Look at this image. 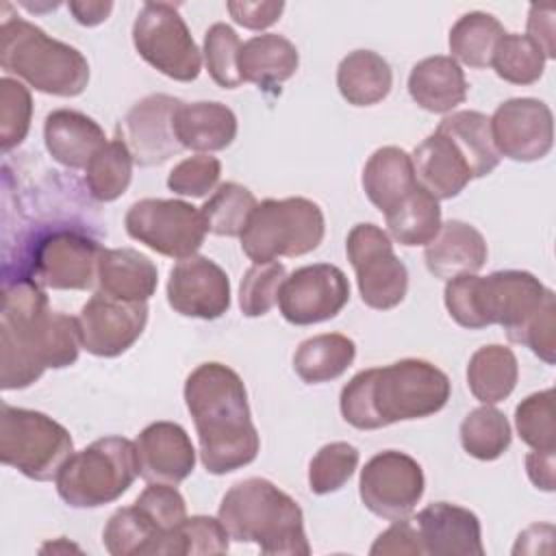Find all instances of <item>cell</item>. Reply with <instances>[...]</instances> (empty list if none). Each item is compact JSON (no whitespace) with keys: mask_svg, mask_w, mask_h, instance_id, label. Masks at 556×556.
I'll return each mask as SVG.
<instances>
[{"mask_svg":"<svg viewBox=\"0 0 556 556\" xmlns=\"http://www.w3.org/2000/svg\"><path fill=\"white\" fill-rule=\"evenodd\" d=\"M83 348L78 317L52 311L41 285L28 276L4 278L0 311V387L26 389L46 369L78 361Z\"/></svg>","mask_w":556,"mask_h":556,"instance_id":"6da1fadb","label":"cell"},{"mask_svg":"<svg viewBox=\"0 0 556 556\" xmlns=\"http://www.w3.org/2000/svg\"><path fill=\"white\" fill-rule=\"evenodd\" d=\"M185 404L193 417L200 460L213 476L250 465L261 450L241 376L224 363H202L185 380Z\"/></svg>","mask_w":556,"mask_h":556,"instance_id":"7a4b0ae2","label":"cell"},{"mask_svg":"<svg viewBox=\"0 0 556 556\" xmlns=\"http://www.w3.org/2000/svg\"><path fill=\"white\" fill-rule=\"evenodd\" d=\"M450 393V378L437 365L424 358H402L358 371L341 389L339 408L356 430H378L439 413Z\"/></svg>","mask_w":556,"mask_h":556,"instance_id":"3957f363","label":"cell"},{"mask_svg":"<svg viewBox=\"0 0 556 556\" xmlns=\"http://www.w3.org/2000/svg\"><path fill=\"white\" fill-rule=\"evenodd\" d=\"M552 293L534 274L504 269L489 276L465 274L447 280L443 302L458 326L478 330L497 324L513 343H521L526 328Z\"/></svg>","mask_w":556,"mask_h":556,"instance_id":"277c9868","label":"cell"},{"mask_svg":"<svg viewBox=\"0 0 556 556\" xmlns=\"http://www.w3.org/2000/svg\"><path fill=\"white\" fill-rule=\"evenodd\" d=\"M217 517L232 541L256 543L263 554H311L302 508L267 478L235 482L222 497Z\"/></svg>","mask_w":556,"mask_h":556,"instance_id":"5b68a950","label":"cell"},{"mask_svg":"<svg viewBox=\"0 0 556 556\" xmlns=\"http://www.w3.org/2000/svg\"><path fill=\"white\" fill-rule=\"evenodd\" d=\"M0 65L41 93L74 98L87 89L89 63L80 50L46 35L20 15L0 26Z\"/></svg>","mask_w":556,"mask_h":556,"instance_id":"8992f818","label":"cell"},{"mask_svg":"<svg viewBox=\"0 0 556 556\" xmlns=\"http://www.w3.org/2000/svg\"><path fill=\"white\" fill-rule=\"evenodd\" d=\"M139 476L135 441L104 437L74 452L56 473V493L72 508H98L119 500Z\"/></svg>","mask_w":556,"mask_h":556,"instance_id":"52a82bcc","label":"cell"},{"mask_svg":"<svg viewBox=\"0 0 556 556\" xmlns=\"http://www.w3.org/2000/svg\"><path fill=\"white\" fill-rule=\"evenodd\" d=\"M324 232L326 219L317 202L308 198H269L256 204L239 239L250 261L269 263L317 250Z\"/></svg>","mask_w":556,"mask_h":556,"instance_id":"ba28073f","label":"cell"},{"mask_svg":"<svg viewBox=\"0 0 556 556\" xmlns=\"http://www.w3.org/2000/svg\"><path fill=\"white\" fill-rule=\"evenodd\" d=\"M74 454V441L65 426L46 413L2 404L0 413V460L30 480L56 478Z\"/></svg>","mask_w":556,"mask_h":556,"instance_id":"9c48e42d","label":"cell"},{"mask_svg":"<svg viewBox=\"0 0 556 556\" xmlns=\"http://www.w3.org/2000/svg\"><path fill=\"white\" fill-rule=\"evenodd\" d=\"M137 54L163 76L191 83L200 76L202 54L172 2H146L132 24Z\"/></svg>","mask_w":556,"mask_h":556,"instance_id":"30bf717a","label":"cell"},{"mask_svg":"<svg viewBox=\"0 0 556 556\" xmlns=\"http://www.w3.org/2000/svg\"><path fill=\"white\" fill-rule=\"evenodd\" d=\"M124 226L130 239L178 261L193 256L208 232L198 206L163 198L135 202L124 217Z\"/></svg>","mask_w":556,"mask_h":556,"instance_id":"8fae6325","label":"cell"},{"mask_svg":"<svg viewBox=\"0 0 556 556\" xmlns=\"http://www.w3.org/2000/svg\"><path fill=\"white\" fill-rule=\"evenodd\" d=\"M363 304L376 311L395 308L408 291V269L395 256L391 237L376 224H356L345 239Z\"/></svg>","mask_w":556,"mask_h":556,"instance_id":"7c38bea8","label":"cell"},{"mask_svg":"<svg viewBox=\"0 0 556 556\" xmlns=\"http://www.w3.org/2000/svg\"><path fill=\"white\" fill-rule=\"evenodd\" d=\"M100 243L76 228H52L30 248L26 276L43 289L85 291L98 280Z\"/></svg>","mask_w":556,"mask_h":556,"instance_id":"4fadbf2b","label":"cell"},{"mask_svg":"<svg viewBox=\"0 0 556 556\" xmlns=\"http://www.w3.org/2000/svg\"><path fill=\"white\" fill-rule=\"evenodd\" d=\"M421 465L397 450L371 456L361 469L358 495L369 513L395 521L408 517L424 495Z\"/></svg>","mask_w":556,"mask_h":556,"instance_id":"5bb4252c","label":"cell"},{"mask_svg":"<svg viewBox=\"0 0 556 556\" xmlns=\"http://www.w3.org/2000/svg\"><path fill=\"white\" fill-rule=\"evenodd\" d=\"M350 300L345 274L330 263H313L289 274L278 293V308L293 326H313L337 317Z\"/></svg>","mask_w":556,"mask_h":556,"instance_id":"9a60e30c","label":"cell"},{"mask_svg":"<svg viewBox=\"0 0 556 556\" xmlns=\"http://www.w3.org/2000/svg\"><path fill=\"white\" fill-rule=\"evenodd\" d=\"M491 139L500 156L532 163L549 154L554 146L552 109L536 98H510L489 117Z\"/></svg>","mask_w":556,"mask_h":556,"instance_id":"2e32d148","label":"cell"},{"mask_svg":"<svg viewBox=\"0 0 556 556\" xmlns=\"http://www.w3.org/2000/svg\"><path fill=\"white\" fill-rule=\"evenodd\" d=\"M83 348L100 358L124 354L143 334L148 324L146 302H126L102 291L93 293L78 315Z\"/></svg>","mask_w":556,"mask_h":556,"instance_id":"e0dca14e","label":"cell"},{"mask_svg":"<svg viewBox=\"0 0 556 556\" xmlns=\"http://www.w3.org/2000/svg\"><path fill=\"white\" fill-rule=\"evenodd\" d=\"M182 100L167 93H150L135 102L117 124V137L141 167L161 165L182 148L174 137V111Z\"/></svg>","mask_w":556,"mask_h":556,"instance_id":"ac0fdd59","label":"cell"},{"mask_svg":"<svg viewBox=\"0 0 556 556\" xmlns=\"http://www.w3.org/2000/svg\"><path fill=\"white\" fill-rule=\"evenodd\" d=\"M167 302L182 317L217 319L230 308V280L215 261L193 254L172 267Z\"/></svg>","mask_w":556,"mask_h":556,"instance_id":"d6986e66","label":"cell"},{"mask_svg":"<svg viewBox=\"0 0 556 556\" xmlns=\"http://www.w3.org/2000/svg\"><path fill=\"white\" fill-rule=\"evenodd\" d=\"M139 476L146 482L180 484L195 467V447L180 424L154 421L135 439Z\"/></svg>","mask_w":556,"mask_h":556,"instance_id":"ffe728a7","label":"cell"},{"mask_svg":"<svg viewBox=\"0 0 556 556\" xmlns=\"http://www.w3.org/2000/svg\"><path fill=\"white\" fill-rule=\"evenodd\" d=\"M417 530L424 554L430 556H482V528L476 513L450 502L428 504L417 513Z\"/></svg>","mask_w":556,"mask_h":556,"instance_id":"44dd1931","label":"cell"},{"mask_svg":"<svg viewBox=\"0 0 556 556\" xmlns=\"http://www.w3.org/2000/svg\"><path fill=\"white\" fill-rule=\"evenodd\" d=\"M410 159L417 182L437 200L456 198L473 180L465 156L439 128L413 150Z\"/></svg>","mask_w":556,"mask_h":556,"instance_id":"7402d4cb","label":"cell"},{"mask_svg":"<svg viewBox=\"0 0 556 556\" xmlns=\"http://www.w3.org/2000/svg\"><path fill=\"white\" fill-rule=\"evenodd\" d=\"M486 256L489 248L482 232L460 219L441 224L439 235L424 250L428 271L441 280L480 271L486 263Z\"/></svg>","mask_w":556,"mask_h":556,"instance_id":"603a6c76","label":"cell"},{"mask_svg":"<svg viewBox=\"0 0 556 556\" xmlns=\"http://www.w3.org/2000/svg\"><path fill=\"white\" fill-rule=\"evenodd\" d=\"M174 137L198 154L226 150L237 137V115L222 102H180L174 111Z\"/></svg>","mask_w":556,"mask_h":556,"instance_id":"cb8c5ba5","label":"cell"},{"mask_svg":"<svg viewBox=\"0 0 556 556\" xmlns=\"http://www.w3.org/2000/svg\"><path fill=\"white\" fill-rule=\"evenodd\" d=\"M43 141L50 156L67 169H85L93 154L106 143L96 119L80 111L56 109L46 115Z\"/></svg>","mask_w":556,"mask_h":556,"instance_id":"d4e9b609","label":"cell"},{"mask_svg":"<svg viewBox=\"0 0 556 556\" xmlns=\"http://www.w3.org/2000/svg\"><path fill=\"white\" fill-rule=\"evenodd\" d=\"M98 289L126 302H148L159 285L156 265L132 248H102L98 258Z\"/></svg>","mask_w":556,"mask_h":556,"instance_id":"484cf974","label":"cell"},{"mask_svg":"<svg viewBox=\"0 0 556 556\" xmlns=\"http://www.w3.org/2000/svg\"><path fill=\"white\" fill-rule=\"evenodd\" d=\"M467 78L452 56L434 54L413 65L408 74V93L430 113H450L467 98Z\"/></svg>","mask_w":556,"mask_h":556,"instance_id":"4316f807","label":"cell"},{"mask_svg":"<svg viewBox=\"0 0 556 556\" xmlns=\"http://www.w3.org/2000/svg\"><path fill=\"white\" fill-rule=\"evenodd\" d=\"M300 65L298 48L282 35L263 33L241 43L239 74L243 83H252L263 91H278Z\"/></svg>","mask_w":556,"mask_h":556,"instance_id":"83f0119b","label":"cell"},{"mask_svg":"<svg viewBox=\"0 0 556 556\" xmlns=\"http://www.w3.org/2000/svg\"><path fill=\"white\" fill-rule=\"evenodd\" d=\"M361 182L369 202L382 213H389L417 185L410 154L397 146L378 148L367 159Z\"/></svg>","mask_w":556,"mask_h":556,"instance_id":"f1b7e54d","label":"cell"},{"mask_svg":"<svg viewBox=\"0 0 556 556\" xmlns=\"http://www.w3.org/2000/svg\"><path fill=\"white\" fill-rule=\"evenodd\" d=\"M337 87L352 106L382 102L393 87V72L384 56L374 50H352L337 67Z\"/></svg>","mask_w":556,"mask_h":556,"instance_id":"f546056e","label":"cell"},{"mask_svg":"<svg viewBox=\"0 0 556 556\" xmlns=\"http://www.w3.org/2000/svg\"><path fill=\"white\" fill-rule=\"evenodd\" d=\"M519 378L517 356L510 348L491 343L478 348L467 363V384L471 395L482 404L506 400Z\"/></svg>","mask_w":556,"mask_h":556,"instance_id":"4dcf8cb0","label":"cell"},{"mask_svg":"<svg viewBox=\"0 0 556 556\" xmlns=\"http://www.w3.org/2000/svg\"><path fill=\"white\" fill-rule=\"evenodd\" d=\"M356 345L339 332H324L302 341L293 354V369L306 384L330 382L354 363Z\"/></svg>","mask_w":556,"mask_h":556,"instance_id":"1f68e13d","label":"cell"},{"mask_svg":"<svg viewBox=\"0 0 556 556\" xmlns=\"http://www.w3.org/2000/svg\"><path fill=\"white\" fill-rule=\"evenodd\" d=\"M465 156L471 178H484L500 165V154L491 139L489 117L480 111H456L445 115L439 126Z\"/></svg>","mask_w":556,"mask_h":556,"instance_id":"d6a6232c","label":"cell"},{"mask_svg":"<svg viewBox=\"0 0 556 556\" xmlns=\"http://www.w3.org/2000/svg\"><path fill=\"white\" fill-rule=\"evenodd\" d=\"M391 237L402 245H428L441 230L439 200L426 191L419 182L413 191L384 213Z\"/></svg>","mask_w":556,"mask_h":556,"instance_id":"836d02e7","label":"cell"},{"mask_svg":"<svg viewBox=\"0 0 556 556\" xmlns=\"http://www.w3.org/2000/svg\"><path fill=\"white\" fill-rule=\"evenodd\" d=\"M165 541L167 536L135 504L117 508L102 530V543L111 556L165 554Z\"/></svg>","mask_w":556,"mask_h":556,"instance_id":"e575fe53","label":"cell"},{"mask_svg":"<svg viewBox=\"0 0 556 556\" xmlns=\"http://www.w3.org/2000/svg\"><path fill=\"white\" fill-rule=\"evenodd\" d=\"M506 35L497 17L484 11H471L460 15L450 30V52L452 59L473 70H484L491 65L493 50L497 41Z\"/></svg>","mask_w":556,"mask_h":556,"instance_id":"d590c367","label":"cell"},{"mask_svg":"<svg viewBox=\"0 0 556 556\" xmlns=\"http://www.w3.org/2000/svg\"><path fill=\"white\" fill-rule=\"evenodd\" d=\"M132 163V154L119 137L106 141L85 167L89 195L98 202L117 200L130 185Z\"/></svg>","mask_w":556,"mask_h":556,"instance_id":"8d00e7d4","label":"cell"},{"mask_svg":"<svg viewBox=\"0 0 556 556\" xmlns=\"http://www.w3.org/2000/svg\"><path fill=\"white\" fill-rule=\"evenodd\" d=\"M460 445L463 450L478 460L500 458L513 441L510 424L502 410L493 404H482L473 408L460 421Z\"/></svg>","mask_w":556,"mask_h":556,"instance_id":"74e56055","label":"cell"},{"mask_svg":"<svg viewBox=\"0 0 556 556\" xmlns=\"http://www.w3.org/2000/svg\"><path fill=\"white\" fill-rule=\"evenodd\" d=\"M254 193L239 182H222L200 206L206 230L217 237H239L256 208Z\"/></svg>","mask_w":556,"mask_h":556,"instance_id":"f35d334b","label":"cell"},{"mask_svg":"<svg viewBox=\"0 0 556 556\" xmlns=\"http://www.w3.org/2000/svg\"><path fill=\"white\" fill-rule=\"evenodd\" d=\"M545 54L526 35L506 33L491 56V67L495 74L513 85H532L543 76Z\"/></svg>","mask_w":556,"mask_h":556,"instance_id":"ab89813d","label":"cell"},{"mask_svg":"<svg viewBox=\"0 0 556 556\" xmlns=\"http://www.w3.org/2000/svg\"><path fill=\"white\" fill-rule=\"evenodd\" d=\"M515 428L519 439L536 452H556L554 391L545 389L528 395L515 408Z\"/></svg>","mask_w":556,"mask_h":556,"instance_id":"60d3db41","label":"cell"},{"mask_svg":"<svg viewBox=\"0 0 556 556\" xmlns=\"http://www.w3.org/2000/svg\"><path fill=\"white\" fill-rule=\"evenodd\" d=\"M358 467V450L348 441H332L317 450L308 465V489L315 495L339 491Z\"/></svg>","mask_w":556,"mask_h":556,"instance_id":"b9f144b4","label":"cell"},{"mask_svg":"<svg viewBox=\"0 0 556 556\" xmlns=\"http://www.w3.org/2000/svg\"><path fill=\"white\" fill-rule=\"evenodd\" d=\"M132 504L167 536L165 554L174 556V534L187 519L185 497L178 493L176 484L150 482Z\"/></svg>","mask_w":556,"mask_h":556,"instance_id":"7bdbcfd3","label":"cell"},{"mask_svg":"<svg viewBox=\"0 0 556 556\" xmlns=\"http://www.w3.org/2000/svg\"><path fill=\"white\" fill-rule=\"evenodd\" d=\"M204 63L211 78L224 89H237L243 80L239 74L241 39L232 26L217 22L204 33Z\"/></svg>","mask_w":556,"mask_h":556,"instance_id":"ee69618b","label":"cell"},{"mask_svg":"<svg viewBox=\"0 0 556 556\" xmlns=\"http://www.w3.org/2000/svg\"><path fill=\"white\" fill-rule=\"evenodd\" d=\"M287 278V269L278 261L254 263L241 278L239 308L245 317H263L274 304H278L280 287Z\"/></svg>","mask_w":556,"mask_h":556,"instance_id":"f6af8a7d","label":"cell"},{"mask_svg":"<svg viewBox=\"0 0 556 556\" xmlns=\"http://www.w3.org/2000/svg\"><path fill=\"white\" fill-rule=\"evenodd\" d=\"M33 117V98L26 85L4 76L0 80V146L4 152L20 146Z\"/></svg>","mask_w":556,"mask_h":556,"instance_id":"bcb514c9","label":"cell"},{"mask_svg":"<svg viewBox=\"0 0 556 556\" xmlns=\"http://www.w3.org/2000/svg\"><path fill=\"white\" fill-rule=\"evenodd\" d=\"M230 547V534L219 517L193 515L187 517L174 534V556H211L226 554Z\"/></svg>","mask_w":556,"mask_h":556,"instance_id":"7dc6e473","label":"cell"},{"mask_svg":"<svg viewBox=\"0 0 556 556\" xmlns=\"http://www.w3.org/2000/svg\"><path fill=\"white\" fill-rule=\"evenodd\" d=\"M222 176V163L217 156L211 154H193L182 159L167 176L169 191L178 195L204 198L213 191Z\"/></svg>","mask_w":556,"mask_h":556,"instance_id":"c3c4849f","label":"cell"},{"mask_svg":"<svg viewBox=\"0 0 556 556\" xmlns=\"http://www.w3.org/2000/svg\"><path fill=\"white\" fill-rule=\"evenodd\" d=\"M554 315H556V295L552 293L536 317L530 321L521 337V345L530 348L532 354H536L547 365H554L556 361V337H554Z\"/></svg>","mask_w":556,"mask_h":556,"instance_id":"681fc988","label":"cell"},{"mask_svg":"<svg viewBox=\"0 0 556 556\" xmlns=\"http://www.w3.org/2000/svg\"><path fill=\"white\" fill-rule=\"evenodd\" d=\"M369 554L371 556H380V554H413V556H419V554H424V545H421V536H419L417 526L413 521H408L406 517L395 519L393 526H389L382 534H378V539L369 547Z\"/></svg>","mask_w":556,"mask_h":556,"instance_id":"f907efd6","label":"cell"},{"mask_svg":"<svg viewBox=\"0 0 556 556\" xmlns=\"http://www.w3.org/2000/svg\"><path fill=\"white\" fill-rule=\"evenodd\" d=\"M230 17L250 30H263L276 24L285 11V2L263 0V2H248V0H230L226 4Z\"/></svg>","mask_w":556,"mask_h":556,"instance_id":"816d5d0a","label":"cell"},{"mask_svg":"<svg viewBox=\"0 0 556 556\" xmlns=\"http://www.w3.org/2000/svg\"><path fill=\"white\" fill-rule=\"evenodd\" d=\"M526 28H528L526 37H530L541 48L545 59H554L556 56V46H554V9L532 4L530 11H528Z\"/></svg>","mask_w":556,"mask_h":556,"instance_id":"f5cc1de1","label":"cell"},{"mask_svg":"<svg viewBox=\"0 0 556 556\" xmlns=\"http://www.w3.org/2000/svg\"><path fill=\"white\" fill-rule=\"evenodd\" d=\"M554 465H556V452H536L532 450L526 456V471L530 482L541 489L552 493L556 489V476H554Z\"/></svg>","mask_w":556,"mask_h":556,"instance_id":"db71d44e","label":"cell"},{"mask_svg":"<svg viewBox=\"0 0 556 556\" xmlns=\"http://www.w3.org/2000/svg\"><path fill=\"white\" fill-rule=\"evenodd\" d=\"M70 13L74 15V20L80 26H98L102 24L111 11H113V2H93V0H72L67 4Z\"/></svg>","mask_w":556,"mask_h":556,"instance_id":"11a10c76","label":"cell"},{"mask_svg":"<svg viewBox=\"0 0 556 556\" xmlns=\"http://www.w3.org/2000/svg\"><path fill=\"white\" fill-rule=\"evenodd\" d=\"M59 549H63V552L76 549V552H78V547H76V545H72V543H67L65 539H59L56 543H48V545H43V547H41V552H59Z\"/></svg>","mask_w":556,"mask_h":556,"instance_id":"9f6ffc18","label":"cell"}]
</instances>
